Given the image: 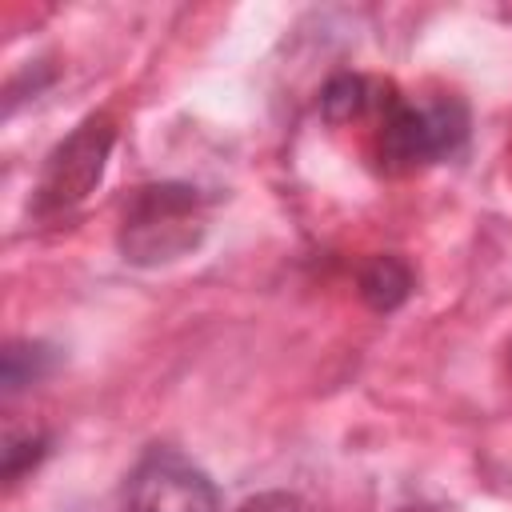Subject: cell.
<instances>
[{"instance_id":"52a82bcc","label":"cell","mask_w":512,"mask_h":512,"mask_svg":"<svg viewBox=\"0 0 512 512\" xmlns=\"http://www.w3.org/2000/svg\"><path fill=\"white\" fill-rule=\"evenodd\" d=\"M44 436L40 432H24V436H8V444H4V476L8 480H16L24 468H32L40 456H44Z\"/></svg>"},{"instance_id":"3957f363","label":"cell","mask_w":512,"mask_h":512,"mask_svg":"<svg viewBox=\"0 0 512 512\" xmlns=\"http://www.w3.org/2000/svg\"><path fill=\"white\" fill-rule=\"evenodd\" d=\"M216 488L204 468L172 448H152L128 476V512H216Z\"/></svg>"},{"instance_id":"ba28073f","label":"cell","mask_w":512,"mask_h":512,"mask_svg":"<svg viewBox=\"0 0 512 512\" xmlns=\"http://www.w3.org/2000/svg\"><path fill=\"white\" fill-rule=\"evenodd\" d=\"M240 512H308V508L300 500H292V496H264V500L244 504Z\"/></svg>"},{"instance_id":"8992f818","label":"cell","mask_w":512,"mask_h":512,"mask_svg":"<svg viewBox=\"0 0 512 512\" xmlns=\"http://www.w3.org/2000/svg\"><path fill=\"white\" fill-rule=\"evenodd\" d=\"M376 104H380V96L364 76H336L324 88V116L328 120H356Z\"/></svg>"},{"instance_id":"6da1fadb","label":"cell","mask_w":512,"mask_h":512,"mask_svg":"<svg viewBox=\"0 0 512 512\" xmlns=\"http://www.w3.org/2000/svg\"><path fill=\"white\" fill-rule=\"evenodd\" d=\"M376 156L388 172H412L448 160L468 136V108L456 96L400 100L380 96Z\"/></svg>"},{"instance_id":"277c9868","label":"cell","mask_w":512,"mask_h":512,"mask_svg":"<svg viewBox=\"0 0 512 512\" xmlns=\"http://www.w3.org/2000/svg\"><path fill=\"white\" fill-rule=\"evenodd\" d=\"M112 148V124L108 116H88L44 164L40 176V208H68L92 192V184L104 172Z\"/></svg>"},{"instance_id":"7a4b0ae2","label":"cell","mask_w":512,"mask_h":512,"mask_svg":"<svg viewBox=\"0 0 512 512\" xmlns=\"http://www.w3.org/2000/svg\"><path fill=\"white\" fill-rule=\"evenodd\" d=\"M200 200L184 184H152L140 188L124 212L120 248L136 264L176 260L200 240Z\"/></svg>"},{"instance_id":"5b68a950","label":"cell","mask_w":512,"mask_h":512,"mask_svg":"<svg viewBox=\"0 0 512 512\" xmlns=\"http://www.w3.org/2000/svg\"><path fill=\"white\" fill-rule=\"evenodd\" d=\"M408 288H412V272H408V264L396 260V256H376V260L364 268V276H360V292H364V300H368L376 312L396 308V304L408 296Z\"/></svg>"}]
</instances>
